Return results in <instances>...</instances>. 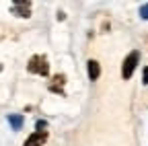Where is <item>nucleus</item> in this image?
<instances>
[{
  "instance_id": "6e6552de",
  "label": "nucleus",
  "mask_w": 148,
  "mask_h": 146,
  "mask_svg": "<svg viewBox=\"0 0 148 146\" xmlns=\"http://www.w3.org/2000/svg\"><path fill=\"white\" fill-rule=\"evenodd\" d=\"M140 16H142V19H144V21H148V2L140 6Z\"/></svg>"
},
{
  "instance_id": "0eeeda50",
  "label": "nucleus",
  "mask_w": 148,
  "mask_h": 146,
  "mask_svg": "<svg viewBox=\"0 0 148 146\" xmlns=\"http://www.w3.org/2000/svg\"><path fill=\"white\" fill-rule=\"evenodd\" d=\"M8 123L12 130H21L23 123H25V117L23 115H8Z\"/></svg>"
},
{
  "instance_id": "7ed1b4c3",
  "label": "nucleus",
  "mask_w": 148,
  "mask_h": 146,
  "mask_svg": "<svg viewBox=\"0 0 148 146\" xmlns=\"http://www.w3.org/2000/svg\"><path fill=\"white\" fill-rule=\"evenodd\" d=\"M47 142V132L45 130H35V134H31L23 146H43Z\"/></svg>"
},
{
  "instance_id": "f257e3e1",
  "label": "nucleus",
  "mask_w": 148,
  "mask_h": 146,
  "mask_svg": "<svg viewBox=\"0 0 148 146\" xmlns=\"http://www.w3.org/2000/svg\"><path fill=\"white\" fill-rule=\"evenodd\" d=\"M27 70L31 74H39V76H47L49 74V64L45 56H33L27 64Z\"/></svg>"
},
{
  "instance_id": "39448f33",
  "label": "nucleus",
  "mask_w": 148,
  "mask_h": 146,
  "mask_svg": "<svg viewBox=\"0 0 148 146\" xmlns=\"http://www.w3.org/2000/svg\"><path fill=\"white\" fill-rule=\"evenodd\" d=\"M64 82H66L64 74H56L51 78V82H49V90H51V93H58V95H64V88H62Z\"/></svg>"
},
{
  "instance_id": "1a4fd4ad",
  "label": "nucleus",
  "mask_w": 148,
  "mask_h": 146,
  "mask_svg": "<svg viewBox=\"0 0 148 146\" xmlns=\"http://www.w3.org/2000/svg\"><path fill=\"white\" fill-rule=\"evenodd\" d=\"M142 82H144V84H148V66L144 68V74H142Z\"/></svg>"
},
{
  "instance_id": "f03ea898",
  "label": "nucleus",
  "mask_w": 148,
  "mask_h": 146,
  "mask_svg": "<svg viewBox=\"0 0 148 146\" xmlns=\"http://www.w3.org/2000/svg\"><path fill=\"white\" fill-rule=\"evenodd\" d=\"M140 62V51H132V53H127V58L123 60V68H121V76L127 80V78H132L134 74V70Z\"/></svg>"
},
{
  "instance_id": "20e7f679",
  "label": "nucleus",
  "mask_w": 148,
  "mask_h": 146,
  "mask_svg": "<svg viewBox=\"0 0 148 146\" xmlns=\"http://www.w3.org/2000/svg\"><path fill=\"white\" fill-rule=\"evenodd\" d=\"M12 12L16 14V16H23V19H29L31 16V2H14L12 4Z\"/></svg>"
},
{
  "instance_id": "9d476101",
  "label": "nucleus",
  "mask_w": 148,
  "mask_h": 146,
  "mask_svg": "<svg viewBox=\"0 0 148 146\" xmlns=\"http://www.w3.org/2000/svg\"><path fill=\"white\" fill-rule=\"evenodd\" d=\"M45 125H47V123H45L43 119H41V121H37V127H39V130H43V127H45Z\"/></svg>"
},
{
  "instance_id": "423d86ee",
  "label": "nucleus",
  "mask_w": 148,
  "mask_h": 146,
  "mask_svg": "<svg viewBox=\"0 0 148 146\" xmlns=\"http://www.w3.org/2000/svg\"><path fill=\"white\" fill-rule=\"evenodd\" d=\"M88 78L90 80H97L99 78V74H101V66H99V62L97 60H88Z\"/></svg>"
}]
</instances>
